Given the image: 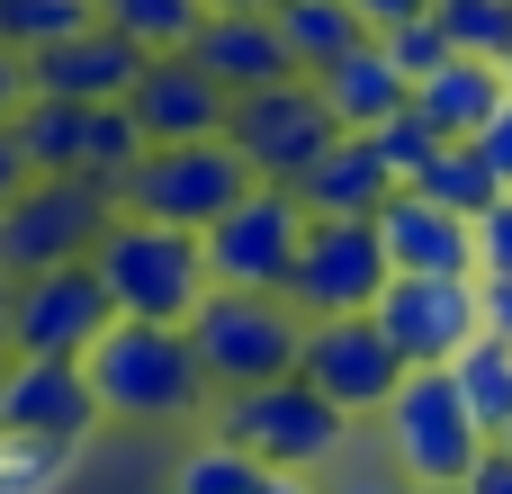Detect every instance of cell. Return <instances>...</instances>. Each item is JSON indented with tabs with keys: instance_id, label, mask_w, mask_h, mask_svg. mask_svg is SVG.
I'll use <instances>...</instances> for the list:
<instances>
[{
	"instance_id": "1",
	"label": "cell",
	"mask_w": 512,
	"mask_h": 494,
	"mask_svg": "<svg viewBox=\"0 0 512 494\" xmlns=\"http://www.w3.org/2000/svg\"><path fill=\"white\" fill-rule=\"evenodd\" d=\"M81 369H90V396H99L108 423H198V414L216 405L189 324H126V315H117V324L90 342Z\"/></svg>"
},
{
	"instance_id": "2",
	"label": "cell",
	"mask_w": 512,
	"mask_h": 494,
	"mask_svg": "<svg viewBox=\"0 0 512 494\" xmlns=\"http://www.w3.org/2000/svg\"><path fill=\"white\" fill-rule=\"evenodd\" d=\"M90 270L108 279V306L126 324H189L207 306V243L180 234V225H153V216H117L90 252Z\"/></svg>"
},
{
	"instance_id": "3",
	"label": "cell",
	"mask_w": 512,
	"mask_h": 494,
	"mask_svg": "<svg viewBox=\"0 0 512 494\" xmlns=\"http://www.w3.org/2000/svg\"><path fill=\"white\" fill-rule=\"evenodd\" d=\"M189 342H198V369L216 396H243V387H270V378H297V351H306V315L270 288H207V306L189 315Z\"/></svg>"
},
{
	"instance_id": "4",
	"label": "cell",
	"mask_w": 512,
	"mask_h": 494,
	"mask_svg": "<svg viewBox=\"0 0 512 494\" xmlns=\"http://www.w3.org/2000/svg\"><path fill=\"white\" fill-rule=\"evenodd\" d=\"M216 441H234L243 459L261 468H288V477H324L342 450H351V414L324 405L306 378H270V387H243V396H216Z\"/></svg>"
},
{
	"instance_id": "5",
	"label": "cell",
	"mask_w": 512,
	"mask_h": 494,
	"mask_svg": "<svg viewBox=\"0 0 512 494\" xmlns=\"http://www.w3.org/2000/svg\"><path fill=\"white\" fill-rule=\"evenodd\" d=\"M378 450L405 486H468V468L486 459V432L450 387V369H405V387L378 414Z\"/></svg>"
},
{
	"instance_id": "6",
	"label": "cell",
	"mask_w": 512,
	"mask_h": 494,
	"mask_svg": "<svg viewBox=\"0 0 512 494\" xmlns=\"http://www.w3.org/2000/svg\"><path fill=\"white\" fill-rule=\"evenodd\" d=\"M9 135H18L36 180H99V189H117L144 162V135H135L126 99H108V108H90V99H27L9 117Z\"/></svg>"
},
{
	"instance_id": "7",
	"label": "cell",
	"mask_w": 512,
	"mask_h": 494,
	"mask_svg": "<svg viewBox=\"0 0 512 494\" xmlns=\"http://www.w3.org/2000/svg\"><path fill=\"white\" fill-rule=\"evenodd\" d=\"M243 189H252V171H243V153L225 135H207V144H144V162L117 180V216H153V225L207 234Z\"/></svg>"
},
{
	"instance_id": "8",
	"label": "cell",
	"mask_w": 512,
	"mask_h": 494,
	"mask_svg": "<svg viewBox=\"0 0 512 494\" xmlns=\"http://www.w3.org/2000/svg\"><path fill=\"white\" fill-rule=\"evenodd\" d=\"M108 225H117V189H99V180H27L0 207V279L90 261Z\"/></svg>"
},
{
	"instance_id": "9",
	"label": "cell",
	"mask_w": 512,
	"mask_h": 494,
	"mask_svg": "<svg viewBox=\"0 0 512 494\" xmlns=\"http://www.w3.org/2000/svg\"><path fill=\"white\" fill-rule=\"evenodd\" d=\"M225 144L243 153L252 180L297 189V180L342 144V126H333V108H324L315 81H279V90H243V99L225 108Z\"/></svg>"
},
{
	"instance_id": "10",
	"label": "cell",
	"mask_w": 512,
	"mask_h": 494,
	"mask_svg": "<svg viewBox=\"0 0 512 494\" xmlns=\"http://www.w3.org/2000/svg\"><path fill=\"white\" fill-rule=\"evenodd\" d=\"M387 243H378V216H306V243H297V270H288V306L306 324L324 315H378L387 297Z\"/></svg>"
},
{
	"instance_id": "11",
	"label": "cell",
	"mask_w": 512,
	"mask_h": 494,
	"mask_svg": "<svg viewBox=\"0 0 512 494\" xmlns=\"http://www.w3.org/2000/svg\"><path fill=\"white\" fill-rule=\"evenodd\" d=\"M198 243H207V279H216V288H270V297H279L288 270H297V243H306V198L252 180Z\"/></svg>"
},
{
	"instance_id": "12",
	"label": "cell",
	"mask_w": 512,
	"mask_h": 494,
	"mask_svg": "<svg viewBox=\"0 0 512 494\" xmlns=\"http://www.w3.org/2000/svg\"><path fill=\"white\" fill-rule=\"evenodd\" d=\"M108 324H117V306L90 261L9 279V360H90V342Z\"/></svg>"
},
{
	"instance_id": "13",
	"label": "cell",
	"mask_w": 512,
	"mask_h": 494,
	"mask_svg": "<svg viewBox=\"0 0 512 494\" xmlns=\"http://www.w3.org/2000/svg\"><path fill=\"white\" fill-rule=\"evenodd\" d=\"M297 378H306L324 405H342L351 423H378L387 396L405 387V360H396V342L378 333V315H324V324H306Z\"/></svg>"
},
{
	"instance_id": "14",
	"label": "cell",
	"mask_w": 512,
	"mask_h": 494,
	"mask_svg": "<svg viewBox=\"0 0 512 494\" xmlns=\"http://www.w3.org/2000/svg\"><path fill=\"white\" fill-rule=\"evenodd\" d=\"M378 333L396 342L405 369H450V360L486 333V315H477V279H387V297H378Z\"/></svg>"
},
{
	"instance_id": "15",
	"label": "cell",
	"mask_w": 512,
	"mask_h": 494,
	"mask_svg": "<svg viewBox=\"0 0 512 494\" xmlns=\"http://www.w3.org/2000/svg\"><path fill=\"white\" fill-rule=\"evenodd\" d=\"M99 423H108V414H99L81 360H9V369H0V432H9V441L90 450Z\"/></svg>"
},
{
	"instance_id": "16",
	"label": "cell",
	"mask_w": 512,
	"mask_h": 494,
	"mask_svg": "<svg viewBox=\"0 0 512 494\" xmlns=\"http://www.w3.org/2000/svg\"><path fill=\"white\" fill-rule=\"evenodd\" d=\"M180 54H198V72H207L225 99H243V90H279V81H306L270 9H207V27H198Z\"/></svg>"
},
{
	"instance_id": "17",
	"label": "cell",
	"mask_w": 512,
	"mask_h": 494,
	"mask_svg": "<svg viewBox=\"0 0 512 494\" xmlns=\"http://www.w3.org/2000/svg\"><path fill=\"white\" fill-rule=\"evenodd\" d=\"M225 108L234 99L198 72V54H153L126 90V117L144 144H207V135H225Z\"/></svg>"
},
{
	"instance_id": "18",
	"label": "cell",
	"mask_w": 512,
	"mask_h": 494,
	"mask_svg": "<svg viewBox=\"0 0 512 494\" xmlns=\"http://www.w3.org/2000/svg\"><path fill=\"white\" fill-rule=\"evenodd\" d=\"M378 243L396 279H477V225L432 207L423 189H387L378 207Z\"/></svg>"
},
{
	"instance_id": "19",
	"label": "cell",
	"mask_w": 512,
	"mask_h": 494,
	"mask_svg": "<svg viewBox=\"0 0 512 494\" xmlns=\"http://www.w3.org/2000/svg\"><path fill=\"white\" fill-rule=\"evenodd\" d=\"M153 54L144 45H126L117 27H81V36H63V45H45V54H27V99H90V108H108V99H126L135 90V72H144Z\"/></svg>"
},
{
	"instance_id": "20",
	"label": "cell",
	"mask_w": 512,
	"mask_h": 494,
	"mask_svg": "<svg viewBox=\"0 0 512 494\" xmlns=\"http://www.w3.org/2000/svg\"><path fill=\"white\" fill-rule=\"evenodd\" d=\"M315 90H324V108H333V126H342V135H378V126L414 99V81L378 54V36H369V45H351L342 63H324V72H315Z\"/></svg>"
},
{
	"instance_id": "21",
	"label": "cell",
	"mask_w": 512,
	"mask_h": 494,
	"mask_svg": "<svg viewBox=\"0 0 512 494\" xmlns=\"http://www.w3.org/2000/svg\"><path fill=\"white\" fill-rule=\"evenodd\" d=\"M387 162H378V144L369 135H342L306 180H297V198H306V216H378L387 207Z\"/></svg>"
},
{
	"instance_id": "22",
	"label": "cell",
	"mask_w": 512,
	"mask_h": 494,
	"mask_svg": "<svg viewBox=\"0 0 512 494\" xmlns=\"http://www.w3.org/2000/svg\"><path fill=\"white\" fill-rule=\"evenodd\" d=\"M504 99H512L504 63H468V54H450L432 81H414V108H423V117L450 135V144H468V135H477V126L504 108Z\"/></svg>"
},
{
	"instance_id": "23",
	"label": "cell",
	"mask_w": 512,
	"mask_h": 494,
	"mask_svg": "<svg viewBox=\"0 0 512 494\" xmlns=\"http://www.w3.org/2000/svg\"><path fill=\"white\" fill-rule=\"evenodd\" d=\"M270 18H279V36H288V54H297L306 81H315L324 63H342L351 45H369V18H360L351 0H279Z\"/></svg>"
},
{
	"instance_id": "24",
	"label": "cell",
	"mask_w": 512,
	"mask_h": 494,
	"mask_svg": "<svg viewBox=\"0 0 512 494\" xmlns=\"http://www.w3.org/2000/svg\"><path fill=\"white\" fill-rule=\"evenodd\" d=\"M450 387L468 396V414H477V432L495 441L512 423V342H495V333H477L459 360H450Z\"/></svg>"
},
{
	"instance_id": "25",
	"label": "cell",
	"mask_w": 512,
	"mask_h": 494,
	"mask_svg": "<svg viewBox=\"0 0 512 494\" xmlns=\"http://www.w3.org/2000/svg\"><path fill=\"white\" fill-rule=\"evenodd\" d=\"M99 27H117L144 54H180L207 27V0H99Z\"/></svg>"
},
{
	"instance_id": "26",
	"label": "cell",
	"mask_w": 512,
	"mask_h": 494,
	"mask_svg": "<svg viewBox=\"0 0 512 494\" xmlns=\"http://www.w3.org/2000/svg\"><path fill=\"white\" fill-rule=\"evenodd\" d=\"M414 189H423L432 207H450V216H468V225H477V216H495V207L512 198L504 180H495V171L477 162V144H450V153H441V162H432V171H423Z\"/></svg>"
},
{
	"instance_id": "27",
	"label": "cell",
	"mask_w": 512,
	"mask_h": 494,
	"mask_svg": "<svg viewBox=\"0 0 512 494\" xmlns=\"http://www.w3.org/2000/svg\"><path fill=\"white\" fill-rule=\"evenodd\" d=\"M99 18V0H0V45L9 54H45L63 36H81Z\"/></svg>"
},
{
	"instance_id": "28",
	"label": "cell",
	"mask_w": 512,
	"mask_h": 494,
	"mask_svg": "<svg viewBox=\"0 0 512 494\" xmlns=\"http://www.w3.org/2000/svg\"><path fill=\"white\" fill-rule=\"evenodd\" d=\"M270 486V468L261 459H243L234 441H198V450H180V468H171V494H261Z\"/></svg>"
},
{
	"instance_id": "29",
	"label": "cell",
	"mask_w": 512,
	"mask_h": 494,
	"mask_svg": "<svg viewBox=\"0 0 512 494\" xmlns=\"http://www.w3.org/2000/svg\"><path fill=\"white\" fill-rule=\"evenodd\" d=\"M369 144H378V162H387V180H396V189H414V180H423V171L450 153V135H441V126H432L414 99H405V108H396V117L369 135Z\"/></svg>"
},
{
	"instance_id": "30",
	"label": "cell",
	"mask_w": 512,
	"mask_h": 494,
	"mask_svg": "<svg viewBox=\"0 0 512 494\" xmlns=\"http://www.w3.org/2000/svg\"><path fill=\"white\" fill-rule=\"evenodd\" d=\"M432 18L450 27V54H468V63L512 54V0H432Z\"/></svg>"
},
{
	"instance_id": "31",
	"label": "cell",
	"mask_w": 512,
	"mask_h": 494,
	"mask_svg": "<svg viewBox=\"0 0 512 494\" xmlns=\"http://www.w3.org/2000/svg\"><path fill=\"white\" fill-rule=\"evenodd\" d=\"M378 54H387L405 81H432V72L450 63V27L423 9V18H405V27H387V36H378Z\"/></svg>"
},
{
	"instance_id": "32",
	"label": "cell",
	"mask_w": 512,
	"mask_h": 494,
	"mask_svg": "<svg viewBox=\"0 0 512 494\" xmlns=\"http://www.w3.org/2000/svg\"><path fill=\"white\" fill-rule=\"evenodd\" d=\"M477 279H512V198L477 216Z\"/></svg>"
},
{
	"instance_id": "33",
	"label": "cell",
	"mask_w": 512,
	"mask_h": 494,
	"mask_svg": "<svg viewBox=\"0 0 512 494\" xmlns=\"http://www.w3.org/2000/svg\"><path fill=\"white\" fill-rule=\"evenodd\" d=\"M468 144H477V162H486V171H495V180L512 189V99L495 108V117H486V126H477V135H468Z\"/></svg>"
},
{
	"instance_id": "34",
	"label": "cell",
	"mask_w": 512,
	"mask_h": 494,
	"mask_svg": "<svg viewBox=\"0 0 512 494\" xmlns=\"http://www.w3.org/2000/svg\"><path fill=\"white\" fill-rule=\"evenodd\" d=\"M477 315L495 342H512V279H477Z\"/></svg>"
},
{
	"instance_id": "35",
	"label": "cell",
	"mask_w": 512,
	"mask_h": 494,
	"mask_svg": "<svg viewBox=\"0 0 512 494\" xmlns=\"http://www.w3.org/2000/svg\"><path fill=\"white\" fill-rule=\"evenodd\" d=\"M360 18H369V36H387V27H405V18H423L432 0H351Z\"/></svg>"
},
{
	"instance_id": "36",
	"label": "cell",
	"mask_w": 512,
	"mask_h": 494,
	"mask_svg": "<svg viewBox=\"0 0 512 494\" xmlns=\"http://www.w3.org/2000/svg\"><path fill=\"white\" fill-rule=\"evenodd\" d=\"M18 108H27V54H9V45H0V126H9Z\"/></svg>"
},
{
	"instance_id": "37",
	"label": "cell",
	"mask_w": 512,
	"mask_h": 494,
	"mask_svg": "<svg viewBox=\"0 0 512 494\" xmlns=\"http://www.w3.org/2000/svg\"><path fill=\"white\" fill-rule=\"evenodd\" d=\"M468 494H512V450H495V441H486V459L468 468Z\"/></svg>"
},
{
	"instance_id": "38",
	"label": "cell",
	"mask_w": 512,
	"mask_h": 494,
	"mask_svg": "<svg viewBox=\"0 0 512 494\" xmlns=\"http://www.w3.org/2000/svg\"><path fill=\"white\" fill-rule=\"evenodd\" d=\"M27 180H36V171H27V153H18V135L0 126V207H9V198H18Z\"/></svg>"
},
{
	"instance_id": "39",
	"label": "cell",
	"mask_w": 512,
	"mask_h": 494,
	"mask_svg": "<svg viewBox=\"0 0 512 494\" xmlns=\"http://www.w3.org/2000/svg\"><path fill=\"white\" fill-rule=\"evenodd\" d=\"M324 494H414V486H405L396 468H387V477H378V468H360V477H324Z\"/></svg>"
},
{
	"instance_id": "40",
	"label": "cell",
	"mask_w": 512,
	"mask_h": 494,
	"mask_svg": "<svg viewBox=\"0 0 512 494\" xmlns=\"http://www.w3.org/2000/svg\"><path fill=\"white\" fill-rule=\"evenodd\" d=\"M0 369H9V279H0Z\"/></svg>"
},
{
	"instance_id": "41",
	"label": "cell",
	"mask_w": 512,
	"mask_h": 494,
	"mask_svg": "<svg viewBox=\"0 0 512 494\" xmlns=\"http://www.w3.org/2000/svg\"><path fill=\"white\" fill-rule=\"evenodd\" d=\"M207 9H279V0H207Z\"/></svg>"
},
{
	"instance_id": "42",
	"label": "cell",
	"mask_w": 512,
	"mask_h": 494,
	"mask_svg": "<svg viewBox=\"0 0 512 494\" xmlns=\"http://www.w3.org/2000/svg\"><path fill=\"white\" fill-rule=\"evenodd\" d=\"M414 494H468V486H414Z\"/></svg>"
},
{
	"instance_id": "43",
	"label": "cell",
	"mask_w": 512,
	"mask_h": 494,
	"mask_svg": "<svg viewBox=\"0 0 512 494\" xmlns=\"http://www.w3.org/2000/svg\"><path fill=\"white\" fill-rule=\"evenodd\" d=\"M495 450H512V423H504V432H495Z\"/></svg>"
},
{
	"instance_id": "44",
	"label": "cell",
	"mask_w": 512,
	"mask_h": 494,
	"mask_svg": "<svg viewBox=\"0 0 512 494\" xmlns=\"http://www.w3.org/2000/svg\"><path fill=\"white\" fill-rule=\"evenodd\" d=\"M504 81H512V54H504Z\"/></svg>"
}]
</instances>
